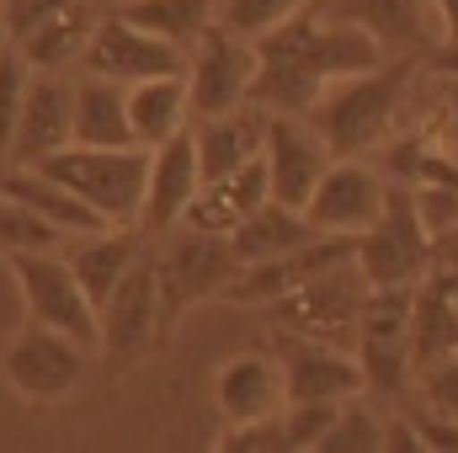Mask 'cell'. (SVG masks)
Instances as JSON below:
<instances>
[{"instance_id": "1", "label": "cell", "mask_w": 458, "mask_h": 453, "mask_svg": "<svg viewBox=\"0 0 458 453\" xmlns=\"http://www.w3.org/2000/svg\"><path fill=\"white\" fill-rule=\"evenodd\" d=\"M256 48H261V70H256L250 102L267 113H310L331 81L389 64V48L378 43V32H368L352 16H326L320 0L288 16L283 27H272Z\"/></svg>"}, {"instance_id": "2", "label": "cell", "mask_w": 458, "mask_h": 453, "mask_svg": "<svg viewBox=\"0 0 458 453\" xmlns=\"http://www.w3.org/2000/svg\"><path fill=\"white\" fill-rule=\"evenodd\" d=\"M416 70H421V59H400V54H394V59L378 64V70L331 81V86L320 91V102L304 117L315 123V133L326 139V150H331L336 160H342V155L368 160L373 150L389 144L394 117H400V102H405Z\"/></svg>"}, {"instance_id": "3", "label": "cell", "mask_w": 458, "mask_h": 453, "mask_svg": "<svg viewBox=\"0 0 458 453\" xmlns=\"http://www.w3.org/2000/svg\"><path fill=\"white\" fill-rule=\"evenodd\" d=\"M165 245L155 251V278H160V326L165 337L176 331V321L192 304L208 299H229L234 278L245 272V261L234 256L229 235L219 229H198V225H176L160 235Z\"/></svg>"}, {"instance_id": "4", "label": "cell", "mask_w": 458, "mask_h": 453, "mask_svg": "<svg viewBox=\"0 0 458 453\" xmlns=\"http://www.w3.org/2000/svg\"><path fill=\"white\" fill-rule=\"evenodd\" d=\"M54 182L86 198L107 225H139L144 187H149V150L144 144H64L43 160Z\"/></svg>"}, {"instance_id": "5", "label": "cell", "mask_w": 458, "mask_h": 453, "mask_svg": "<svg viewBox=\"0 0 458 453\" xmlns=\"http://www.w3.org/2000/svg\"><path fill=\"white\" fill-rule=\"evenodd\" d=\"M432 267H437V235L421 219L416 192L405 182H389L378 225L357 235V272L368 278V288H416L432 278Z\"/></svg>"}, {"instance_id": "6", "label": "cell", "mask_w": 458, "mask_h": 453, "mask_svg": "<svg viewBox=\"0 0 458 453\" xmlns=\"http://www.w3.org/2000/svg\"><path fill=\"white\" fill-rule=\"evenodd\" d=\"M362 304H368V278L357 272V256L310 278L304 288L272 299V326L283 337L299 341H326V346H357V321H362Z\"/></svg>"}, {"instance_id": "7", "label": "cell", "mask_w": 458, "mask_h": 453, "mask_svg": "<svg viewBox=\"0 0 458 453\" xmlns=\"http://www.w3.org/2000/svg\"><path fill=\"white\" fill-rule=\"evenodd\" d=\"M421 288V283H416ZM416 288H368L362 321H357V363L368 379V395L400 400L416 379L411 368V315H416Z\"/></svg>"}, {"instance_id": "8", "label": "cell", "mask_w": 458, "mask_h": 453, "mask_svg": "<svg viewBox=\"0 0 458 453\" xmlns=\"http://www.w3.org/2000/svg\"><path fill=\"white\" fill-rule=\"evenodd\" d=\"M5 261H11V272H16L27 321L54 326V331H64V337L97 346V304H91V294L81 288L70 256H59V251H16V256H5Z\"/></svg>"}, {"instance_id": "9", "label": "cell", "mask_w": 458, "mask_h": 453, "mask_svg": "<svg viewBox=\"0 0 458 453\" xmlns=\"http://www.w3.org/2000/svg\"><path fill=\"white\" fill-rule=\"evenodd\" d=\"M256 70H261V48L240 32H229L225 21L187 54V102H192V123L225 117L250 102L256 91Z\"/></svg>"}, {"instance_id": "10", "label": "cell", "mask_w": 458, "mask_h": 453, "mask_svg": "<svg viewBox=\"0 0 458 453\" xmlns=\"http://www.w3.org/2000/svg\"><path fill=\"white\" fill-rule=\"evenodd\" d=\"M165 337L160 326V278H155V256H139L128 267V278L117 283L113 294L97 310V346L113 368L139 363L155 341Z\"/></svg>"}, {"instance_id": "11", "label": "cell", "mask_w": 458, "mask_h": 453, "mask_svg": "<svg viewBox=\"0 0 458 453\" xmlns=\"http://www.w3.org/2000/svg\"><path fill=\"white\" fill-rule=\"evenodd\" d=\"M86 341L64 337L54 326H38L27 321V331H16V341L5 346V384L32 400V406H48V400H64L81 379H86Z\"/></svg>"}, {"instance_id": "12", "label": "cell", "mask_w": 458, "mask_h": 453, "mask_svg": "<svg viewBox=\"0 0 458 453\" xmlns=\"http://www.w3.org/2000/svg\"><path fill=\"white\" fill-rule=\"evenodd\" d=\"M182 70H187V54L149 38L144 27H133L117 5H107L102 27L86 43V59H81V75H107V81H123V86L149 81V75H182Z\"/></svg>"}, {"instance_id": "13", "label": "cell", "mask_w": 458, "mask_h": 453, "mask_svg": "<svg viewBox=\"0 0 458 453\" xmlns=\"http://www.w3.org/2000/svg\"><path fill=\"white\" fill-rule=\"evenodd\" d=\"M384 203H389V182L368 160L342 155V160L326 166V176L310 192L304 214H310V225L320 229V235H362L368 225H378Z\"/></svg>"}, {"instance_id": "14", "label": "cell", "mask_w": 458, "mask_h": 453, "mask_svg": "<svg viewBox=\"0 0 458 453\" xmlns=\"http://www.w3.org/2000/svg\"><path fill=\"white\" fill-rule=\"evenodd\" d=\"M261 160H267L272 198L304 209L310 192L320 187V176H326V166H331L336 155L326 150V139L315 133V123H310L304 113H267V144H261Z\"/></svg>"}, {"instance_id": "15", "label": "cell", "mask_w": 458, "mask_h": 453, "mask_svg": "<svg viewBox=\"0 0 458 453\" xmlns=\"http://www.w3.org/2000/svg\"><path fill=\"white\" fill-rule=\"evenodd\" d=\"M64 144H75V81L54 70H32L5 166H43Z\"/></svg>"}, {"instance_id": "16", "label": "cell", "mask_w": 458, "mask_h": 453, "mask_svg": "<svg viewBox=\"0 0 458 453\" xmlns=\"http://www.w3.org/2000/svg\"><path fill=\"white\" fill-rule=\"evenodd\" d=\"M203 187V160H198V133L182 128L176 139L149 150V187H144V214L139 229L144 235H165L187 219L192 198Z\"/></svg>"}, {"instance_id": "17", "label": "cell", "mask_w": 458, "mask_h": 453, "mask_svg": "<svg viewBox=\"0 0 458 453\" xmlns=\"http://www.w3.org/2000/svg\"><path fill=\"white\" fill-rule=\"evenodd\" d=\"M352 256H357V235H315V240H304V245L288 251V256H272V261L245 267V272L234 278V288H229V304H272V299L304 288L310 278L342 267Z\"/></svg>"}, {"instance_id": "18", "label": "cell", "mask_w": 458, "mask_h": 453, "mask_svg": "<svg viewBox=\"0 0 458 453\" xmlns=\"http://www.w3.org/2000/svg\"><path fill=\"white\" fill-rule=\"evenodd\" d=\"M214 406H219V416L229 427L261 422V416H283V406H288L283 357L277 352H234L214 373Z\"/></svg>"}, {"instance_id": "19", "label": "cell", "mask_w": 458, "mask_h": 453, "mask_svg": "<svg viewBox=\"0 0 458 453\" xmlns=\"http://www.w3.org/2000/svg\"><path fill=\"white\" fill-rule=\"evenodd\" d=\"M283 379H288V406L293 400H331V406H342L352 395H368L357 352L326 346V341L283 337Z\"/></svg>"}, {"instance_id": "20", "label": "cell", "mask_w": 458, "mask_h": 453, "mask_svg": "<svg viewBox=\"0 0 458 453\" xmlns=\"http://www.w3.org/2000/svg\"><path fill=\"white\" fill-rule=\"evenodd\" d=\"M336 16H352L368 32H378V43L400 59H427L432 48H443L432 0H342Z\"/></svg>"}, {"instance_id": "21", "label": "cell", "mask_w": 458, "mask_h": 453, "mask_svg": "<svg viewBox=\"0 0 458 453\" xmlns=\"http://www.w3.org/2000/svg\"><path fill=\"white\" fill-rule=\"evenodd\" d=\"M458 357V267L432 272L416 288V315H411V368L416 379L437 363Z\"/></svg>"}, {"instance_id": "22", "label": "cell", "mask_w": 458, "mask_h": 453, "mask_svg": "<svg viewBox=\"0 0 458 453\" xmlns=\"http://www.w3.org/2000/svg\"><path fill=\"white\" fill-rule=\"evenodd\" d=\"M107 5H113V0H64V5H59L43 27H32L16 48L27 54L32 70L64 75V70H75V64L86 59V43H91V32L102 27Z\"/></svg>"}, {"instance_id": "23", "label": "cell", "mask_w": 458, "mask_h": 453, "mask_svg": "<svg viewBox=\"0 0 458 453\" xmlns=\"http://www.w3.org/2000/svg\"><path fill=\"white\" fill-rule=\"evenodd\" d=\"M198 133V160H203V182H219L229 171L250 166L267 144V107L245 102L225 117H208V123H192Z\"/></svg>"}, {"instance_id": "24", "label": "cell", "mask_w": 458, "mask_h": 453, "mask_svg": "<svg viewBox=\"0 0 458 453\" xmlns=\"http://www.w3.org/2000/svg\"><path fill=\"white\" fill-rule=\"evenodd\" d=\"M5 198H16V203H27L38 219H48L54 229H64V235H97V229H107V219L86 203V198H75L64 182H54L43 166H5Z\"/></svg>"}, {"instance_id": "25", "label": "cell", "mask_w": 458, "mask_h": 453, "mask_svg": "<svg viewBox=\"0 0 458 453\" xmlns=\"http://www.w3.org/2000/svg\"><path fill=\"white\" fill-rule=\"evenodd\" d=\"M267 198H272V182H267V160L256 155L250 166L229 171V176H219V182H203L182 225H198V229H219V235H229V229L240 225L245 214H256Z\"/></svg>"}, {"instance_id": "26", "label": "cell", "mask_w": 458, "mask_h": 453, "mask_svg": "<svg viewBox=\"0 0 458 453\" xmlns=\"http://www.w3.org/2000/svg\"><path fill=\"white\" fill-rule=\"evenodd\" d=\"M128 123H133V144L155 150L165 139H176L182 128H192V102H187V70L182 75H149L128 86Z\"/></svg>"}, {"instance_id": "27", "label": "cell", "mask_w": 458, "mask_h": 453, "mask_svg": "<svg viewBox=\"0 0 458 453\" xmlns=\"http://www.w3.org/2000/svg\"><path fill=\"white\" fill-rule=\"evenodd\" d=\"M315 235H320V229L310 225V214H304V209L267 198L256 214H245L240 225L229 229V245H234V256H240L245 267H256V261H272V256L299 251V245H304V240H315Z\"/></svg>"}, {"instance_id": "28", "label": "cell", "mask_w": 458, "mask_h": 453, "mask_svg": "<svg viewBox=\"0 0 458 453\" xmlns=\"http://www.w3.org/2000/svg\"><path fill=\"white\" fill-rule=\"evenodd\" d=\"M144 251H139V229L133 225H107V229H97V235H81L70 245V267H75V278H81V288L91 294L97 310H102V299L113 294L117 283L128 278V267Z\"/></svg>"}, {"instance_id": "29", "label": "cell", "mask_w": 458, "mask_h": 453, "mask_svg": "<svg viewBox=\"0 0 458 453\" xmlns=\"http://www.w3.org/2000/svg\"><path fill=\"white\" fill-rule=\"evenodd\" d=\"M113 5L133 27H144L149 38H160L182 54H192L219 27V0H113Z\"/></svg>"}, {"instance_id": "30", "label": "cell", "mask_w": 458, "mask_h": 453, "mask_svg": "<svg viewBox=\"0 0 458 453\" xmlns=\"http://www.w3.org/2000/svg\"><path fill=\"white\" fill-rule=\"evenodd\" d=\"M75 144H133L123 81H107V75L75 81Z\"/></svg>"}, {"instance_id": "31", "label": "cell", "mask_w": 458, "mask_h": 453, "mask_svg": "<svg viewBox=\"0 0 458 453\" xmlns=\"http://www.w3.org/2000/svg\"><path fill=\"white\" fill-rule=\"evenodd\" d=\"M384 449H389V422L368 406V395H352V400H342L326 443L315 453H384Z\"/></svg>"}, {"instance_id": "32", "label": "cell", "mask_w": 458, "mask_h": 453, "mask_svg": "<svg viewBox=\"0 0 458 453\" xmlns=\"http://www.w3.org/2000/svg\"><path fill=\"white\" fill-rule=\"evenodd\" d=\"M70 235L54 229L48 219H38L27 203L5 198L0 192V256H16V251H59Z\"/></svg>"}, {"instance_id": "33", "label": "cell", "mask_w": 458, "mask_h": 453, "mask_svg": "<svg viewBox=\"0 0 458 453\" xmlns=\"http://www.w3.org/2000/svg\"><path fill=\"white\" fill-rule=\"evenodd\" d=\"M304 5H315V0H219V21H225L229 32L261 43L272 27H283V21L299 16Z\"/></svg>"}, {"instance_id": "34", "label": "cell", "mask_w": 458, "mask_h": 453, "mask_svg": "<svg viewBox=\"0 0 458 453\" xmlns=\"http://www.w3.org/2000/svg\"><path fill=\"white\" fill-rule=\"evenodd\" d=\"M27 81H32V64H27V54L11 43V48L0 54V166H5V155H11V133H16V117H21Z\"/></svg>"}, {"instance_id": "35", "label": "cell", "mask_w": 458, "mask_h": 453, "mask_svg": "<svg viewBox=\"0 0 458 453\" xmlns=\"http://www.w3.org/2000/svg\"><path fill=\"white\" fill-rule=\"evenodd\" d=\"M336 411L342 406H331V400H293V406H283V438H288V449L293 453L320 449L326 432H331V422H336Z\"/></svg>"}, {"instance_id": "36", "label": "cell", "mask_w": 458, "mask_h": 453, "mask_svg": "<svg viewBox=\"0 0 458 453\" xmlns=\"http://www.w3.org/2000/svg\"><path fill=\"white\" fill-rule=\"evenodd\" d=\"M225 453H288V438H283V416H261V422H240V427H229Z\"/></svg>"}, {"instance_id": "37", "label": "cell", "mask_w": 458, "mask_h": 453, "mask_svg": "<svg viewBox=\"0 0 458 453\" xmlns=\"http://www.w3.org/2000/svg\"><path fill=\"white\" fill-rule=\"evenodd\" d=\"M421 406L427 411H443V416H458V357L421 373Z\"/></svg>"}, {"instance_id": "38", "label": "cell", "mask_w": 458, "mask_h": 453, "mask_svg": "<svg viewBox=\"0 0 458 453\" xmlns=\"http://www.w3.org/2000/svg\"><path fill=\"white\" fill-rule=\"evenodd\" d=\"M64 0H0V11H5V32H11V43H21L32 27H43L54 11H59Z\"/></svg>"}, {"instance_id": "39", "label": "cell", "mask_w": 458, "mask_h": 453, "mask_svg": "<svg viewBox=\"0 0 458 453\" xmlns=\"http://www.w3.org/2000/svg\"><path fill=\"white\" fill-rule=\"evenodd\" d=\"M427 70H432L437 81H443V75H448V81H458V43H443V48H432V54H427Z\"/></svg>"}, {"instance_id": "40", "label": "cell", "mask_w": 458, "mask_h": 453, "mask_svg": "<svg viewBox=\"0 0 458 453\" xmlns=\"http://www.w3.org/2000/svg\"><path fill=\"white\" fill-rule=\"evenodd\" d=\"M432 11H437L443 43H458V0H432Z\"/></svg>"}, {"instance_id": "41", "label": "cell", "mask_w": 458, "mask_h": 453, "mask_svg": "<svg viewBox=\"0 0 458 453\" xmlns=\"http://www.w3.org/2000/svg\"><path fill=\"white\" fill-rule=\"evenodd\" d=\"M11 48V32H5V11H0V54Z\"/></svg>"}, {"instance_id": "42", "label": "cell", "mask_w": 458, "mask_h": 453, "mask_svg": "<svg viewBox=\"0 0 458 453\" xmlns=\"http://www.w3.org/2000/svg\"><path fill=\"white\" fill-rule=\"evenodd\" d=\"M454 240H458V235H454ZM443 245H448V240H443Z\"/></svg>"}]
</instances>
